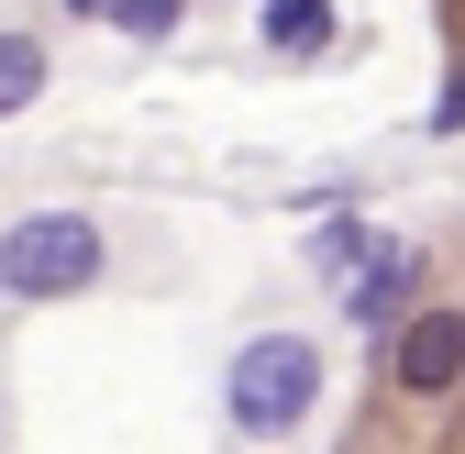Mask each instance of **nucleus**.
Listing matches in <instances>:
<instances>
[{
  "instance_id": "obj_1",
  "label": "nucleus",
  "mask_w": 465,
  "mask_h": 454,
  "mask_svg": "<svg viewBox=\"0 0 465 454\" xmlns=\"http://www.w3.org/2000/svg\"><path fill=\"white\" fill-rule=\"evenodd\" d=\"M311 400H322V355H311V332H255V344L232 355V377H222V410H232V432H244V443L300 432Z\"/></svg>"
},
{
  "instance_id": "obj_2",
  "label": "nucleus",
  "mask_w": 465,
  "mask_h": 454,
  "mask_svg": "<svg viewBox=\"0 0 465 454\" xmlns=\"http://www.w3.org/2000/svg\"><path fill=\"white\" fill-rule=\"evenodd\" d=\"M0 289L12 300H78L100 289V222L89 211H23L0 233Z\"/></svg>"
},
{
  "instance_id": "obj_3",
  "label": "nucleus",
  "mask_w": 465,
  "mask_h": 454,
  "mask_svg": "<svg viewBox=\"0 0 465 454\" xmlns=\"http://www.w3.org/2000/svg\"><path fill=\"white\" fill-rule=\"evenodd\" d=\"M388 388L399 400H454L465 388V311H411L388 332Z\"/></svg>"
},
{
  "instance_id": "obj_4",
  "label": "nucleus",
  "mask_w": 465,
  "mask_h": 454,
  "mask_svg": "<svg viewBox=\"0 0 465 454\" xmlns=\"http://www.w3.org/2000/svg\"><path fill=\"white\" fill-rule=\"evenodd\" d=\"M411 289H421V244H377L366 277L343 289V311H355L366 332H399V321H411Z\"/></svg>"
},
{
  "instance_id": "obj_5",
  "label": "nucleus",
  "mask_w": 465,
  "mask_h": 454,
  "mask_svg": "<svg viewBox=\"0 0 465 454\" xmlns=\"http://www.w3.org/2000/svg\"><path fill=\"white\" fill-rule=\"evenodd\" d=\"M255 34H266V55H300V67H311V55H332V0H266V12H255Z\"/></svg>"
},
{
  "instance_id": "obj_6",
  "label": "nucleus",
  "mask_w": 465,
  "mask_h": 454,
  "mask_svg": "<svg viewBox=\"0 0 465 454\" xmlns=\"http://www.w3.org/2000/svg\"><path fill=\"white\" fill-rule=\"evenodd\" d=\"M34 100H45V44L34 34H0V123L34 111Z\"/></svg>"
},
{
  "instance_id": "obj_7",
  "label": "nucleus",
  "mask_w": 465,
  "mask_h": 454,
  "mask_svg": "<svg viewBox=\"0 0 465 454\" xmlns=\"http://www.w3.org/2000/svg\"><path fill=\"white\" fill-rule=\"evenodd\" d=\"M377 244H388V233H355V222H332V233H322L311 255H322V277H332V289H355V277H366V255H377Z\"/></svg>"
},
{
  "instance_id": "obj_8",
  "label": "nucleus",
  "mask_w": 465,
  "mask_h": 454,
  "mask_svg": "<svg viewBox=\"0 0 465 454\" xmlns=\"http://www.w3.org/2000/svg\"><path fill=\"white\" fill-rule=\"evenodd\" d=\"M111 23H123V34H166V23H178V0H111Z\"/></svg>"
},
{
  "instance_id": "obj_9",
  "label": "nucleus",
  "mask_w": 465,
  "mask_h": 454,
  "mask_svg": "<svg viewBox=\"0 0 465 454\" xmlns=\"http://www.w3.org/2000/svg\"><path fill=\"white\" fill-rule=\"evenodd\" d=\"M454 123H465V78H454V89L432 100V133H454Z\"/></svg>"
},
{
  "instance_id": "obj_10",
  "label": "nucleus",
  "mask_w": 465,
  "mask_h": 454,
  "mask_svg": "<svg viewBox=\"0 0 465 454\" xmlns=\"http://www.w3.org/2000/svg\"><path fill=\"white\" fill-rule=\"evenodd\" d=\"M78 12H89V23H111V0H78Z\"/></svg>"
},
{
  "instance_id": "obj_11",
  "label": "nucleus",
  "mask_w": 465,
  "mask_h": 454,
  "mask_svg": "<svg viewBox=\"0 0 465 454\" xmlns=\"http://www.w3.org/2000/svg\"><path fill=\"white\" fill-rule=\"evenodd\" d=\"M0 311H12V289H0Z\"/></svg>"
}]
</instances>
